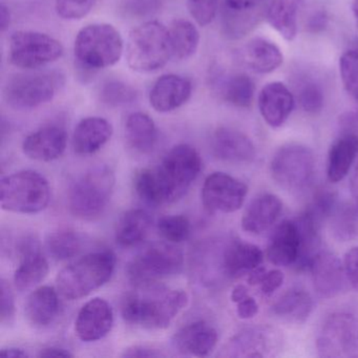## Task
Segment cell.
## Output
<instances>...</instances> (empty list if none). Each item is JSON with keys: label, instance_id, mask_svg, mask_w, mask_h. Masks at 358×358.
<instances>
[{"label": "cell", "instance_id": "1", "mask_svg": "<svg viewBox=\"0 0 358 358\" xmlns=\"http://www.w3.org/2000/svg\"><path fill=\"white\" fill-rule=\"evenodd\" d=\"M201 169L199 152L188 144H179L167 152L158 166L138 171L134 186L139 198L148 204H171L185 196Z\"/></svg>", "mask_w": 358, "mask_h": 358}, {"label": "cell", "instance_id": "2", "mask_svg": "<svg viewBox=\"0 0 358 358\" xmlns=\"http://www.w3.org/2000/svg\"><path fill=\"white\" fill-rule=\"evenodd\" d=\"M122 301L121 314L131 326L148 330H162L187 306L188 294L184 290H171L157 286L137 287Z\"/></svg>", "mask_w": 358, "mask_h": 358}, {"label": "cell", "instance_id": "3", "mask_svg": "<svg viewBox=\"0 0 358 358\" xmlns=\"http://www.w3.org/2000/svg\"><path fill=\"white\" fill-rule=\"evenodd\" d=\"M115 266L116 257L112 251H98L85 255L58 273V293L68 301L87 296L110 280Z\"/></svg>", "mask_w": 358, "mask_h": 358}, {"label": "cell", "instance_id": "4", "mask_svg": "<svg viewBox=\"0 0 358 358\" xmlns=\"http://www.w3.org/2000/svg\"><path fill=\"white\" fill-rule=\"evenodd\" d=\"M116 178L108 166H97L81 176L69 190L71 213L81 220H94L103 215L114 194Z\"/></svg>", "mask_w": 358, "mask_h": 358}, {"label": "cell", "instance_id": "5", "mask_svg": "<svg viewBox=\"0 0 358 358\" xmlns=\"http://www.w3.org/2000/svg\"><path fill=\"white\" fill-rule=\"evenodd\" d=\"M173 57L169 29L159 22H146L131 31L127 60L131 70L150 73L166 66Z\"/></svg>", "mask_w": 358, "mask_h": 358}, {"label": "cell", "instance_id": "6", "mask_svg": "<svg viewBox=\"0 0 358 358\" xmlns=\"http://www.w3.org/2000/svg\"><path fill=\"white\" fill-rule=\"evenodd\" d=\"M51 200L49 182L34 171H22L1 178L0 205L10 213L34 215L45 210Z\"/></svg>", "mask_w": 358, "mask_h": 358}, {"label": "cell", "instance_id": "7", "mask_svg": "<svg viewBox=\"0 0 358 358\" xmlns=\"http://www.w3.org/2000/svg\"><path fill=\"white\" fill-rule=\"evenodd\" d=\"M124 43L112 24H93L79 31L74 43L77 62L87 70H103L119 62Z\"/></svg>", "mask_w": 358, "mask_h": 358}, {"label": "cell", "instance_id": "8", "mask_svg": "<svg viewBox=\"0 0 358 358\" xmlns=\"http://www.w3.org/2000/svg\"><path fill=\"white\" fill-rule=\"evenodd\" d=\"M313 152L303 144L289 143L276 150L270 162V173L276 184L292 192H301L311 186L315 177Z\"/></svg>", "mask_w": 358, "mask_h": 358}, {"label": "cell", "instance_id": "9", "mask_svg": "<svg viewBox=\"0 0 358 358\" xmlns=\"http://www.w3.org/2000/svg\"><path fill=\"white\" fill-rule=\"evenodd\" d=\"M184 265L181 249L171 243H157L142 251L127 266L129 280L136 287L157 284L176 275Z\"/></svg>", "mask_w": 358, "mask_h": 358}, {"label": "cell", "instance_id": "10", "mask_svg": "<svg viewBox=\"0 0 358 358\" xmlns=\"http://www.w3.org/2000/svg\"><path fill=\"white\" fill-rule=\"evenodd\" d=\"M62 85L64 76L57 72L24 73L8 80L3 96L14 110H33L52 101Z\"/></svg>", "mask_w": 358, "mask_h": 358}, {"label": "cell", "instance_id": "11", "mask_svg": "<svg viewBox=\"0 0 358 358\" xmlns=\"http://www.w3.org/2000/svg\"><path fill=\"white\" fill-rule=\"evenodd\" d=\"M318 355L324 358H358V315L337 311L329 314L316 337Z\"/></svg>", "mask_w": 358, "mask_h": 358}, {"label": "cell", "instance_id": "12", "mask_svg": "<svg viewBox=\"0 0 358 358\" xmlns=\"http://www.w3.org/2000/svg\"><path fill=\"white\" fill-rule=\"evenodd\" d=\"M64 55L60 41L36 31H18L10 39L9 59L13 66L35 70L52 64Z\"/></svg>", "mask_w": 358, "mask_h": 358}, {"label": "cell", "instance_id": "13", "mask_svg": "<svg viewBox=\"0 0 358 358\" xmlns=\"http://www.w3.org/2000/svg\"><path fill=\"white\" fill-rule=\"evenodd\" d=\"M248 194L246 184L224 173L206 178L202 188V203L211 213H232L244 204Z\"/></svg>", "mask_w": 358, "mask_h": 358}, {"label": "cell", "instance_id": "14", "mask_svg": "<svg viewBox=\"0 0 358 358\" xmlns=\"http://www.w3.org/2000/svg\"><path fill=\"white\" fill-rule=\"evenodd\" d=\"M282 348V337L276 329L257 326L238 333L227 345V355L240 357H272Z\"/></svg>", "mask_w": 358, "mask_h": 358}, {"label": "cell", "instance_id": "15", "mask_svg": "<svg viewBox=\"0 0 358 358\" xmlns=\"http://www.w3.org/2000/svg\"><path fill=\"white\" fill-rule=\"evenodd\" d=\"M114 324V311L106 299L95 297L79 311L75 332L80 341L93 343L106 337Z\"/></svg>", "mask_w": 358, "mask_h": 358}, {"label": "cell", "instance_id": "16", "mask_svg": "<svg viewBox=\"0 0 358 358\" xmlns=\"http://www.w3.org/2000/svg\"><path fill=\"white\" fill-rule=\"evenodd\" d=\"M309 270L314 289L324 299H332L341 294L349 284L343 262L329 251H320Z\"/></svg>", "mask_w": 358, "mask_h": 358}, {"label": "cell", "instance_id": "17", "mask_svg": "<svg viewBox=\"0 0 358 358\" xmlns=\"http://www.w3.org/2000/svg\"><path fill=\"white\" fill-rule=\"evenodd\" d=\"M215 158L234 164H247L255 158V146L248 136L232 127H219L211 137Z\"/></svg>", "mask_w": 358, "mask_h": 358}, {"label": "cell", "instance_id": "18", "mask_svg": "<svg viewBox=\"0 0 358 358\" xmlns=\"http://www.w3.org/2000/svg\"><path fill=\"white\" fill-rule=\"evenodd\" d=\"M68 136L59 125H45L24 139L22 150L28 158L41 162L57 160L66 148Z\"/></svg>", "mask_w": 358, "mask_h": 358}, {"label": "cell", "instance_id": "19", "mask_svg": "<svg viewBox=\"0 0 358 358\" xmlns=\"http://www.w3.org/2000/svg\"><path fill=\"white\" fill-rule=\"evenodd\" d=\"M301 251V234L295 220H285L276 226L267 245L268 261L278 267L295 265Z\"/></svg>", "mask_w": 358, "mask_h": 358}, {"label": "cell", "instance_id": "20", "mask_svg": "<svg viewBox=\"0 0 358 358\" xmlns=\"http://www.w3.org/2000/svg\"><path fill=\"white\" fill-rule=\"evenodd\" d=\"M295 99L290 90L282 83L266 85L257 98L259 114L273 129L282 127L294 108Z\"/></svg>", "mask_w": 358, "mask_h": 358}, {"label": "cell", "instance_id": "21", "mask_svg": "<svg viewBox=\"0 0 358 358\" xmlns=\"http://www.w3.org/2000/svg\"><path fill=\"white\" fill-rule=\"evenodd\" d=\"M192 83L178 75H163L157 79L150 92V103L158 113H171L178 110L189 100Z\"/></svg>", "mask_w": 358, "mask_h": 358}, {"label": "cell", "instance_id": "22", "mask_svg": "<svg viewBox=\"0 0 358 358\" xmlns=\"http://www.w3.org/2000/svg\"><path fill=\"white\" fill-rule=\"evenodd\" d=\"M217 329L205 320H196L180 328L173 336V345L178 351L187 355L208 356L217 347Z\"/></svg>", "mask_w": 358, "mask_h": 358}, {"label": "cell", "instance_id": "23", "mask_svg": "<svg viewBox=\"0 0 358 358\" xmlns=\"http://www.w3.org/2000/svg\"><path fill=\"white\" fill-rule=\"evenodd\" d=\"M282 202L276 194L265 192L255 196L243 213V230L250 234H262L280 219Z\"/></svg>", "mask_w": 358, "mask_h": 358}, {"label": "cell", "instance_id": "24", "mask_svg": "<svg viewBox=\"0 0 358 358\" xmlns=\"http://www.w3.org/2000/svg\"><path fill=\"white\" fill-rule=\"evenodd\" d=\"M264 253L257 245L234 240L228 243L222 253L221 268L230 278L248 275L262 266Z\"/></svg>", "mask_w": 358, "mask_h": 358}, {"label": "cell", "instance_id": "25", "mask_svg": "<svg viewBox=\"0 0 358 358\" xmlns=\"http://www.w3.org/2000/svg\"><path fill=\"white\" fill-rule=\"evenodd\" d=\"M22 262L14 274V285L20 291H27L38 285L49 273V263L39 252L36 242L24 241L20 245Z\"/></svg>", "mask_w": 358, "mask_h": 358}, {"label": "cell", "instance_id": "26", "mask_svg": "<svg viewBox=\"0 0 358 358\" xmlns=\"http://www.w3.org/2000/svg\"><path fill=\"white\" fill-rule=\"evenodd\" d=\"M113 136V127L101 117H87L77 124L73 135V148L83 156L101 150Z\"/></svg>", "mask_w": 358, "mask_h": 358}, {"label": "cell", "instance_id": "27", "mask_svg": "<svg viewBox=\"0 0 358 358\" xmlns=\"http://www.w3.org/2000/svg\"><path fill=\"white\" fill-rule=\"evenodd\" d=\"M358 157V134L347 131L337 138L327 160V177L332 183H338L347 177Z\"/></svg>", "mask_w": 358, "mask_h": 358}, {"label": "cell", "instance_id": "28", "mask_svg": "<svg viewBox=\"0 0 358 358\" xmlns=\"http://www.w3.org/2000/svg\"><path fill=\"white\" fill-rule=\"evenodd\" d=\"M59 308L58 291L53 287L43 286L31 293L24 306V313L33 326L43 328L56 320Z\"/></svg>", "mask_w": 358, "mask_h": 358}, {"label": "cell", "instance_id": "29", "mask_svg": "<svg viewBox=\"0 0 358 358\" xmlns=\"http://www.w3.org/2000/svg\"><path fill=\"white\" fill-rule=\"evenodd\" d=\"M313 299L305 289L292 288L282 293L271 307L274 316L293 324H303L313 310Z\"/></svg>", "mask_w": 358, "mask_h": 358}, {"label": "cell", "instance_id": "30", "mask_svg": "<svg viewBox=\"0 0 358 358\" xmlns=\"http://www.w3.org/2000/svg\"><path fill=\"white\" fill-rule=\"evenodd\" d=\"M243 62L253 72L269 74L284 62L278 45L264 38H255L246 43L242 51Z\"/></svg>", "mask_w": 358, "mask_h": 358}, {"label": "cell", "instance_id": "31", "mask_svg": "<svg viewBox=\"0 0 358 358\" xmlns=\"http://www.w3.org/2000/svg\"><path fill=\"white\" fill-rule=\"evenodd\" d=\"M152 227V219L143 209H131L121 215L117 222L115 238L117 244L131 248L142 244Z\"/></svg>", "mask_w": 358, "mask_h": 358}, {"label": "cell", "instance_id": "32", "mask_svg": "<svg viewBox=\"0 0 358 358\" xmlns=\"http://www.w3.org/2000/svg\"><path fill=\"white\" fill-rule=\"evenodd\" d=\"M125 139L139 154H150L156 146L158 131L154 120L144 113H133L125 122Z\"/></svg>", "mask_w": 358, "mask_h": 358}, {"label": "cell", "instance_id": "33", "mask_svg": "<svg viewBox=\"0 0 358 358\" xmlns=\"http://www.w3.org/2000/svg\"><path fill=\"white\" fill-rule=\"evenodd\" d=\"M303 0H273L266 12L270 26L288 41L297 35V20Z\"/></svg>", "mask_w": 358, "mask_h": 358}, {"label": "cell", "instance_id": "34", "mask_svg": "<svg viewBox=\"0 0 358 358\" xmlns=\"http://www.w3.org/2000/svg\"><path fill=\"white\" fill-rule=\"evenodd\" d=\"M169 31L173 58L185 60L196 53L200 43V33L192 22L186 20H175Z\"/></svg>", "mask_w": 358, "mask_h": 358}, {"label": "cell", "instance_id": "35", "mask_svg": "<svg viewBox=\"0 0 358 358\" xmlns=\"http://www.w3.org/2000/svg\"><path fill=\"white\" fill-rule=\"evenodd\" d=\"M255 94V83L248 75L242 73L228 77L221 87L223 99L236 108H249L252 104Z\"/></svg>", "mask_w": 358, "mask_h": 358}, {"label": "cell", "instance_id": "36", "mask_svg": "<svg viewBox=\"0 0 358 358\" xmlns=\"http://www.w3.org/2000/svg\"><path fill=\"white\" fill-rule=\"evenodd\" d=\"M331 231L336 240L348 242L358 236V206L339 204L329 217Z\"/></svg>", "mask_w": 358, "mask_h": 358}, {"label": "cell", "instance_id": "37", "mask_svg": "<svg viewBox=\"0 0 358 358\" xmlns=\"http://www.w3.org/2000/svg\"><path fill=\"white\" fill-rule=\"evenodd\" d=\"M261 20V9L250 12L222 11V33L230 41L243 38L251 32Z\"/></svg>", "mask_w": 358, "mask_h": 358}, {"label": "cell", "instance_id": "38", "mask_svg": "<svg viewBox=\"0 0 358 358\" xmlns=\"http://www.w3.org/2000/svg\"><path fill=\"white\" fill-rule=\"evenodd\" d=\"M45 248L56 261H66L76 257L81 250L80 238L72 230H57L45 238Z\"/></svg>", "mask_w": 358, "mask_h": 358}, {"label": "cell", "instance_id": "39", "mask_svg": "<svg viewBox=\"0 0 358 358\" xmlns=\"http://www.w3.org/2000/svg\"><path fill=\"white\" fill-rule=\"evenodd\" d=\"M159 234L171 244L188 240L192 234V223L185 215H165L157 224Z\"/></svg>", "mask_w": 358, "mask_h": 358}, {"label": "cell", "instance_id": "40", "mask_svg": "<svg viewBox=\"0 0 358 358\" xmlns=\"http://www.w3.org/2000/svg\"><path fill=\"white\" fill-rule=\"evenodd\" d=\"M100 99L113 108L127 106L137 99V92L131 85L119 80H110L100 90Z\"/></svg>", "mask_w": 358, "mask_h": 358}, {"label": "cell", "instance_id": "41", "mask_svg": "<svg viewBox=\"0 0 358 358\" xmlns=\"http://www.w3.org/2000/svg\"><path fill=\"white\" fill-rule=\"evenodd\" d=\"M339 73L345 92L358 102V50H351L341 55Z\"/></svg>", "mask_w": 358, "mask_h": 358}, {"label": "cell", "instance_id": "42", "mask_svg": "<svg viewBox=\"0 0 358 358\" xmlns=\"http://www.w3.org/2000/svg\"><path fill=\"white\" fill-rule=\"evenodd\" d=\"M299 106L308 114H317L324 108V96L320 85L313 81H306L297 94Z\"/></svg>", "mask_w": 358, "mask_h": 358}, {"label": "cell", "instance_id": "43", "mask_svg": "<svg viewBox=\"0 0 358 358\" xmlns=\"http://www.w3.org/2000/svg\"><path fill=\"white\" fill-rule=\"evenodd\" d=\"M97 0H55L56 12L66 20H79L95 7Z\"/></svg>", "mask_w": 358, "mask_h": 358}, {"label": "cell", "instance_id": "44", "mask_svg": "<svg viewBox=\"0 0 358 358\" xmlns=\"http://www.w3.org/2000/svg\"><path fill=\"white\" fill-rule=\"evenodd\" d=\"M219 0H187L192 17L201 27L208 26L217 15Z\"/></svg>", "mask_w": 358, "mask_h": 358}, {"label": "cell", "instance_id": "45", "mask_svg": "<svg viewBox=\"0 0 358 358\" xmlns=\"http://www.w3.org/2000/svg\"><path fill=\"white\" fill-rule=\"evenodd\" d=\"M164 0H122V10L129 17L145 18L162 9Z\"/></svg>", "mask_w": 358, "mask_h": 358}, {"label": "cell", "instance_id": "46", "mask_svg": "<svg viewBox=\"0 0 358 358\" xmlns=\"http://www.w3.org/2000/svg\"><path fill=\"white\" fill-rule=\"evenodd\" d=\"M1 290V324H9L13 322L14 315H15V301H14L13 292L9 282L6 280H1L0 285Z\"/></svg>", "mask_w": 358, "mask_h": 358}, {"label": "cell", "instance_id": "47", "mask_svg": "<svg viewBox=\"0 0 358 358\" xmlns=\"http://www.w3.org/2000/svg\"><path fill=\"white\" fill-rule=\"evenodd\" d=\"M284 273H282L280 270L274 269L268 271V270L266 269L265 271H264L263 275L259 278L257 286H259L262 293H263L264 295H271L273 294L278 289L280 288L282 282H284Z\"/></svg>", "mask_w": 358, "mask_h": 358}, {"label": "cell", "instance_id": "48", "mask_svg": "<svg viewBox=\"0 0 358 358\" xmlns=\"http://www.w3.org/2000/svg\"><path fill=\"white\" fill-rule=\"evenodd\" d=\"M343 263L348 282L358 291V246L353 247L345 252Z\"/></svg>", "mask_w": 358, "mask_h": 358}, {"label": "cell", "instance_id": "49", "mask_svg": "<svg viewBox=\"0 0 358 358\" xmlns=\"http://www.w3.org/2000/svg\"><path fill=\"white\" fill-rule=\"evenodd\" d=\"M265 0H224L222 11L242 12L255 11L261 9V5Z\"/></svg>", "mask_w": 358, "mask_h": 358}, {"label": "cell", "instance_id": "50", "mask_svg": "<svg viewBox=\"0 0 358 358\" xmlns=\"http://www.w3.org/2000/svg\"><path fill=\"white\" fill-rule=\"evenodd\" d=\"M259 313V305L250 294L236 303V314L241 320H250Z\"/></svg>", "mask_w": 358, "mask_h": 358}, {"label": "cell", "instance_id": "51", "mask_svg": "<svg viewBox=\"0 0 358 358\" xmlns=\"http://www.w3.org/2000/svg\"><path fill=\"white\" fill-rule=\"evenodd\" d=\"M122 357H165V354L160 350L155 348L148 347V345H131L127 348L122 353Z\"/></svg>", "mask_w": 358, "mask_h": 358}, {"label": "cell", "instance_id": "52", "mask_svg": "<svg viewBox=\"0 0 358 358\" xmlns=\"http://www.w3.org/2000/svg\"><path fill=\"white\" fill-rule=\"evenodd\" d=\"M328 24V16L324 12L320 11L312 14L308 22V29L310 32L318 33L324 30Z\"/></svg>", "mask_w": 358, "mask_h": 358}, {"label": "cell", "instance_id": "53", "mask_svg": "<svg viewBox=\"0 0 358 358\" xmlns=\"http://www.w3.org/2000/svg\"><path fill=\"white\" fill-rule=\"evenodd\" d=\"M39 357H73V354L69 350L59 347H49L41 350Z\"/></svg>", "mask_w": 358, "mask_h": 358}, {"label": "cell", "instance_id": "54", "mask_svg": "<svg viewBox=\"0 0 358 358\" xmlns=\"http://www.w3.org/2000/svg\"><path fill=\"white\" fill-rule=\"evenodd\" d=\"M249 292L248 289L244 285H236L234 289H232L231 294H230V299L234 301V303L240 301L241 299H245L248 296Z\"/></svg>", "mask_w": 358, "mask_h": 358}, {"label": "cell", "instance_id": "55", "mask_svg": "<svg viewBox=\"0 0 358 358\" xmlns=\"http://www.w3.org/2000/svg\"><path fill=\"white\" fill-rule=\"evenodd\" d=\"M11 24V14H10L9 9L5 5H1L0 7V29L1 32H5L9 28Z\"/></svg>", "mask_w": 358, "mask_h": 358}, {"label": "cell", "instance_id": "56", "mask_svg": "<svg viewBox=\"0 0 358 358\" xmlns=\"http://www.w3.org/2000/svg\"><path fill=\"white\" fill-rule=\"evenodd\" d=\"M0 354L6 357H29V354L20 348L10 347L1 350Z\"/></svg>", "mask_w": 358, "mask_h": 358}, {"label": "cell", "instance_id": "57", "mask_svg": "<svg viewBox=\"0 0 358 358\" xmlns=\"http://www.w3.org/2000/svg\"><path fill=\"white\" fill-rule=\"evenodd\" d=\"M351 192L358 206V164L351 177Z\"/></svg>", "mask_w": 358, "mask_h": 358}, {"label": "cell", "instance_id": "58", "mask_svg": "<svg viewBox=\"0 0 358 358\" xmlns=\"http://www.w3.org/2000/svg\"><path fill=\"white\" fill-rule=\"evenodd\" d=\"M352 12H353L356 24L358 26V0H353V3H352Z\"/></svg>", "mask_w": 358, "mask_h": 358}]
</instances>
